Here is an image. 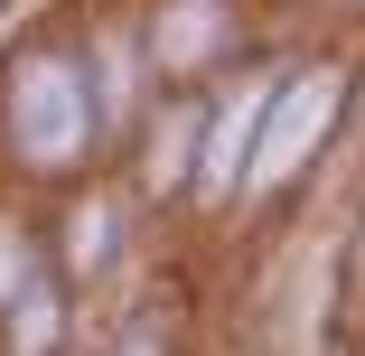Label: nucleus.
<instances>
[{
  "instance_id": "20e7f679",
  "label": "nucleus",
  "mask_w": 365,
  "mask_h": 356,
  "mask_svg": "<svg viewBox=\"0 0 365 356\" xmlns=\"http://www.w3.org/2000/svg\"><path fill=\"white\" fill-rule=\"evenodd\" d=\"M206 29H215V19H206V10H178V19H169V38H160V47H169V56H187V47H206Z\"/></svg>"
},
{
  "instance_id": "f257e3e1",
  "label": "nucleus",
  "mask_w": 365,
  "mask_h": 356,
  "mask_svg": "<svg viewBox=\"0 0 365 356\" xmlns=\"http://www.w3.org/2000/svg\"><path fill=\"white\" fill-rule=\"evenodd\" d=\"M10 131H19V151L29 160H76L85 151V76L76 66H19V85H10Z\"/></svg>"
},
{
  "instance_id": "7ed1b4c3",
  "label": "nucleus",
  "mask_w": 365,
  "mask_h": 356,
  "mask_svg": "<svg viewBox=\"0 0 365 356\" xmlns=\"http://www.w3.org/2000/svg\"><path fill=\"white\" fill-rule=\"evenodd\" d=\"M253 113H262V94H244V103H235L225 122H215V160H206V178H215V188H235V169L253 160V131H262Z\"/></svg>"
},
{
  "instance_id": "39448f33",
  "label": "nucleus",
  "mask_w": 365,
  "mask_h": 356,
  "mask_svg": "<svg viewBox=\"0 0 365 356\" xmlns=\"http://www.w3.org/2000/svg\"><path fill=\"white\" fill-rule=\"evenodd\" d=\"M47 328H56V310H47V291H29V319H19V347L38 356V347H47Z\"/></svg>"
},
{
  "instance_id": "f03ea898",
  "label": "nucleus",
  "mask_w": 365,
  "mask_h": 356,
  "mask_svg": "<svg viewBox=\"0 0 365 356\" xmlns=\"http://www.w3.org/2000/svg\"><path fill=\"white\" fill-rule=\"evenodd\" d=\"M328 113H337V85H328V76H309V85H290V94L272 103V122L253 131V160H244V178H253V188L290 178V169H300V151L319 141V122H328Z\"/></svg>"
},
{
  "instance_id": "423d86ee",
  "label": "nucleus",
  "mask_w": 365,
  "mask_h": 356,
  "mask_svg": "<svg viewBox=\"0 0 365 356\" xmlns=\"http://www.w3.org/2000/svg\"><path fill=\"white\" fill-rule=\"evenodd\" d=\"M131 356H150V347H131Z\"/></svg>"
}]
</instances>
